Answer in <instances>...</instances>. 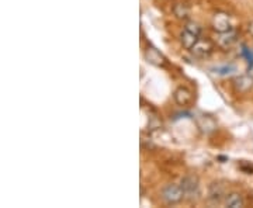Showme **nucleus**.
I'll return each instance as SVG.
<instances>
[{
	"label": "nucleus",
	"mask_w": 253,
	"mask_h": 208,
	"mask_svg": "<svg viewBox=\"0 0 253 208\" xmlns=\"http://www.w3.org/2000/svg\"><path fill=\"white\" fill-rule=\"evenodd\" d=\"M199 36H196V34H193L191 31H189V30H183L180 34V42L181 45L184 46L186 49H191L193 46H194V44L199 41Z\"/></svg>",
	"instance_id": "obj_9"
},
{
	"label": "nucleus",
	"mask_w": 253,
	"mask_h": 208,
	"mask_svg": "<svg viewBox=\"0 0 253 208\" xmlns=\"http://www.w3.org/2000/svg\"><path fill=\"white\" fill-rule=\"evenodd\" d=\"M191 54L194 55L196 58H207L210 55L212 54L214 51V44L210 41V40H203V38H199V41L194 44V46L190 49Z\"/></svg>",
	"instance_id": "obj_2"
},
{
	"label": "nucleus",
	"mask_w": 253,
	"mask_h": 208,
	"mask_svg": "<svg viewBox=\"0 0 253 208\" xmlns=\"http://www.w3.org/2000/svg\"><path fill=\"white\" fill-rule=\"evenodd\" d=\"M186 30H189V31H191L193 34H196V36H201V27H200L197 23H187L186 24Z\"/></svg>",
	"instance_id": "obj_13"
},
{
	"label": "nucleus",
	"mask_w": 253,
	"mask_h": 208,
	"mask_svg": "<svg viewBox=\"0 0 253 208\" xmlns=\"http://www.w3.org/2000/svg\"><path fill=\"white\" fill-rule=\"evenodd\" d=\"M234 86H235V89L238 91L248 93V91L253 89V78L251 75H241V76L235 78Z\"/></svg>",
	"instance_id": "obj_7"
},
{
	"label": "nucleus",
	"mask_w": 253,
	"mask_h": 208,
	"mask_svg": "<svg viewBox=\"0 0 253 208\" xmlns=\"http://www.w3.org/2000/svg\"><path fill=\"white\" fill-rule=\"evenodd\" d=\"M212 28H214V31H217L218 34L226 33V31L232 30L229 16H228L226 13H222V11L215 13L214 17H212Z\"/></svg>",
	"instance_id": "obj_3"
},
{
	"label": "nucleus",
	"mask_w": 253,
	"mask_h": 208,
	"mask_svg": "<svg viewBox=\"0 0 253 208\" xmlns=\"http://www.w3.org/2000/svg\"><path fill=\"white\" fill-rule=\"evenodd\" d=\"M173 99H174L177 106L189 107L190 104L193 103V91L187 89V87H184V86H180L173 93Z\"/></svg>",
	"instance_id": "obj_4"
},
{
	"label": "nucleus",
	"mask_w": 253,
	"mask_h": 208,
	"mask_svg": "<svg viewBox=\"0 0 253 208\" xmlns=\"http://www.w3.org/2000/svg\"><path fill=\"white\" fill-rule=\"evenodd\" d=\"M184 196L186 194H184L180 184H168L162 191V199L169 206L179 204L181 200L184 199Z\"/></svg>",
	"instance_id": "obj_1"
},
{
	"label": "nucleus",
	"mask_w": 253,
	"mask_h": 208,
	"mask_svg": "<svg viewBox=\"0 0 253 208\" xmlns=\"http://www.w3.org/2000/svg\"><path fill=\"white\" fill-rule=\"evenodd\" d=\"M145 58L149 64L155 65V66H162L163 68L166 65V58L155 48H148L145 51Z\"/></svg>",
	"instance_id": "obj_8"
},
{
	"label": "nucleus",
	"mask_w": 253,
	"mask_h": 208,
	"mask_svg": "<svg viewBox=\"0 0 253 208\" xmlns=\"http://www.w3.org/2000/svg\"><path fill=\"white\" fill-rule=\"evenodd\" d=\"M173 14L179 20H187L190 17V7L187 4L177 3V4L173 6Z\"/></svg>",
	"instance_id": "obj_12"
},
{
	"label": "nucleus",
	"mask_w": 253,
	"mask_h": 208,
	"mask_svg": "<svg viewBox=\"0 0 253 208\" xmlns=\"http://www.w3.org/2000/svg\"><path fill=\"white\" fill-rule=\"evenodd\" d=\"M180 186L186 196H193V194H197V193H199L200 184L197 176H193V174L186 176V177L181 180Z\"/></svg>",
	"instance_id": "obj_5"
},
{
	"label": "nucleus",
	"mask_w": 253,
	"mask_h": 208,
	"mask_svg": "<svg viewBox=\"0 0 253 208\" xmlns=\"http://www.w3.org/2000/svg\"><path fill=\"white\" fill-rule=\"evenodd\" d=\"M245 201L244 197L239 193H231L229 196H226L225 206L231 208H241L244 207Z\"/></svg>",
	"instance_id": "obj_11"
},
{
	"label": "nucleus",
	"mask_w": 253,
	"mask_h": 208,
	"mask_svg": "<svg viewBox=\"0 0 253 208\" xmlns=\"http://www.w3.org/2000/svg\"><path fill=\"white\" fill-rule=\"evenodd\" d=\"M248 31H249V34L253 37V21L249 23V26H248Z\"/></svg>",
	"instance_id": "obj_14"
},
{
	"label": "nucleus",
	"mask_w": 253,
	"mask_h": 208,
	"mask_svg": "<svg viewBox=\"0 0 253 208\" xmlns=\"http://www.w3.org/2000/svg\"><path fill=\"white\" fill-rule=\"evenodd\" d=\"M238 42V33L235 30H229L226 33H221L218 37V45L224 49H229Z\"/></svg>",
	"instance_id": "obj_6"
},
{
	"label": "nucleus",
	"mask_w": 253,
	"mask_h": 208,
	"mask_svg": "<svg viewBox=\"0 0 253 208\" xmlns=\"http://www.w3.org/2000/svg\"><path fill=\"white\" fill-rule=\"evenodd\" d=\"M225 189L219 184V183H212V186L210 187V200L214 204H219L221 200L224 199Z\"/></svg>",
	"instance_id": "obj_10"
}]
</instances>
